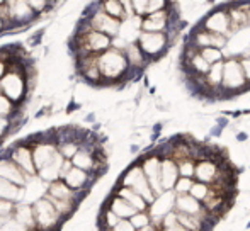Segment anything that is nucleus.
I'll list each match as a JSON object with an SVG mask.
<instances>
[{
	"instance_id": "1",
	"label": "nucleus",
	"mask_w": 250,
	"mask_h": 231,
	"mask_svg": "<svg viewBox=\"0 0 250 231\" xmlns=\"http://www.w3.org/2000/svg\"><path fill=\"white\" fill-rule=\"evenodd\" d=\"M31 90L29 80H27V68L24 66H10L9 72L0 80V94L5 96L10 102H14L19 107L21 102H24L27 92Z\"/></svg>"
},
{
	"instance_id": "2",
	"label": "nucleus",
	"mask_w": 250,
	"mask_h": 231,
	"mask_svg": "<svg viewBox=\"0 0 250 231\" xmlns=\"http://www.w3.org/2000/svg\"><path fill=\"white\" fill-rule=\"evenodd\" d=\"M97 66L102 75V85H111L112 82H118L129 70L126 55L114 48H109L107 51L97 57Z\"/></svg>"
},
{
	"instance_id": "3",
	"label": "nucleus",
	"mask_w": 250,
	"mask_h": 231,
	"mask_svg": "<svg viewBox=\"0 0 250 231\" xmlns=\"http://www.w3.org/2000/svg\"><path fill=\"white\" fill-rule=\"evenodd\" d=\"M119 185L135 191L136 194L142 195V197L145 199L148 204H151V202L155 201V194H153V191H151V187L148 184V178H146V175L143 173V169H142V165H140V163L131 165L125 173H123Z\"/></svg>"
},
{
	"instance_id": "4",
	"label": "nucleus",
	"mask_w": 250,
	"mask_h": 231,
	"mask_svg": "<svg viewBox=\"0 0 250 231\" xmlns=\"http://www.w3.org/2000/svg\"><path fill=\"white\" fill-rule=\"evenodd\" d=\"M34 209V218H36L38 231H55L56 228L62 226V223L65 221L63 216L56 211V208L48 201L46 197L38 201L33 206Z\"/></svg>"
},
{
	"instance_id": "5",
	"label": "nucleus",
	"mask_w": 250,
	"mask_h": 231,
	"mask_svg": "<svg viewBox=\"0 0 250 231\" xmlns=\"http://www.w3.org/2000/svg\"><path fill=\"white\" fill-rule=\"evenodd\" d=\"M168 41L172 39L168 38L167 33H142L138 39V46L146 59L151 61V59H158L167 53Z\"/></svg>"
},
{
	"instance_id": "6",
	"label": "nucleus",
	"mask_w": 250,
	"mask_h": 231,
	"mask_svg": "<svg viewBox=\"0 0 250 231\" xmlns=\"http://www.w3.org/2000/svg\"><path fill=\"white\" fill-rule=\"evenodd\" d=\"M227 90V92H242L245 89H250L247 78H245L244 68H242L240 61L235 58H230L225 61L223 70V82H221L220 90Z\"/></svg>"
},
{
	"instance_id": "7",
	"label": "nucleus",
	"mask_w": 250,
	"mask_h": 231,
	"mask_svg": "<svg viewBox=\"0 0 250 231\" xmlns=\"http://www.w3.org/2000/svg\"><path fill=\"white\" fill-rule=\"evenodd\" d=\"M85 22L89 24L94 31L105 34V36H109V38H118L119 31H121V20L107 16V14L102 10L101 3H97V9L87 16Z\"/></svg>"
},
{
	"instance_id": "8",
	"label": "nucleus",
	"mask_w": 250,
	"mask_h": 231,
	"mask_svg": "<svg viewBox=\"0 0 250 231\" xmlns=\"http://www.w3.org/2000/svg\"><path fill=\"white\" fill-rule=\"evenodd\" d=\"M48 189H50V184L40 178L38 175H33L29 177V180L26 182L24 187H21V201L22 204H29L34 206L38 201L44 199L48 195Z\"/></svg>"
},
{
	"instance_id": "9",
	"label": "nucleus",
	"mask_w": 250,
	"mask_h": 231,
	"mask_svg": "<svg viewBox=\"0 0 250 231\" xmlns=\"http://www.w3.org/2000/svg\"><path fill=\"white\" fill-rule=\"evenodd\" d=\"M143 173L148 178V184L153 191L155 197L160 194H164V187H162V158L158 155H148L142 163Z\"/></svg>"
},
{
	"instance_id": "10",
	"label": "nucleus",
	"mask_w": 250,
	"mask_h": 231,
	"mask_svg": "<svg viewBox=\"0 0 250 231\" xmlns=\"http://www.w3.org/2000/svg\"><path fill=\"white\" fill-rule=\"evenodd\" d=\"M175 201H177V194L174 191H165L164 194L157 195L155 201L150 204L148 208V214L155 223L160 221L165 218L167 214H170L172 209L175 208Z\"/></svg>"
},
{
	"instance_id": "11",
	"label": "nucleus",
	"mask_w": 250,
	"mask_h": 231,
	"mask_svg": "<svg viewBox=\"0 0 250 231\" xmlns=\"http://www.w3.org/2000/svg\"><path fill=\"white\" fill-rule=\"evenodd\" d=\"M9 156L12 158V162H16L19 165V169L24 173H27L29 177L38 175L36 172V165H34V156H33V148L26 145V143H21L16 148H12L9 152Z\"/></svg>"
},
{
	"instance_id": "12",
	"label": "nucleus",
	"mask_w": 250,
	"mask_h": 231,
	"mask_svg": "<svg viewBox=\"0 0 250 231\" xmlns=\"http://www.w3.org/2000/svg\"><path fill=\"white\" fill-rule=\"evenodd\" d=\"M201 27L213 34H220V36L227 38V34L231 33L230 16H228V12H223V10H214V12H211L209 16L203 20Z\"/></svg>"
},
{
	"instance_id": "13",
	"label": "nucleus",
	"mask_w": 250,
	"mask_h": 231,
	"mask_svg": "<svg viewBox=\"0 0 250 231\" xmlns=\"http://www.w3.org/2000/svg\"><path fill=\"white\" fill-rule=\"evenodd\" d=\"M175 209L179 211V214H188V216H198L203 221L208 223L211 212L203 206V202H199L198 199H194L192 195H177L175 201Z\"/></svg>"
},
{
	"instance_id": "14",
	"label": "nucleus",
	"mask_w": 250,
	"mask_h": 231,
	"mask_svg": "<svg viewBox=\"0 0 250 231\" xmlns=\"http://www.w3.org/2000/svg\"><path fill=\"white\" fill-rule=\"evenodd\" d=\"M0 178H5V180L12 182V184L19 185V187H24L26 182L29 180V175L24 173L19 169V165L16 162H12L10 156H2L0 158Z\"/></svg>"
},
{
	"instance_id": "15",
	"label": "nucleus",
	"mask_w": 250,
	"mask_h": 231,
	"mask_svg": "<svg viewBox=\"0 0 250 231\" xmlns=\"http://www.w3.org/2000/svg\"><path fill=\"white\" fill-rule=\"evenodd\" d=\"M221 177H223V173H221L220 163L213 162V160H203V162H198V165H196L194 178L198 182L213 185V184H216Z\"/></svg>"
},
{
	"instance_id": "16",
	"label": "nucleus",
	"mask_w": 250,
	"mask_h": 231,
	"mask_svg": "<svg viewBox=\"0 0 250 231\" xmlns=\"http://www.w3.org/2000/svg\"><path fill=\"white\" fill-rule=\"evenodd\" d=\"M62 180L65 182L73 192L82 195L83 192H87V187L92 184V173L83 172V170H80L72 165V169L66 172V175L62 178Z\"/></svg>"
},
{
	"instance_id": "17",
	"label": "nucleus",
	"mask_w": 250,
	"mask_h": 231,
	"mask_svg": "<svg viewBox=\"0 0 250 231\" xmlns=\"http://www.w3.org/2000/svg\"><path fill=\"white\" fill-rule=\"evenodd\" d=\"M192 38H194L192 44H194L198 50H204V48H218V50H221V48L228 44V39L225 36L213 34V33H209V31L203 29V27H199Z\"/></svg>"
},
{
	"instance_id": "18",
	"label": "nucleus",
	"mask_w": 250,
	"mask_h": 231,
	"mask_svg": "<svg viewBox=\"0 0 250 231\" xmlns=\"http://www.w3.org/2000/svg\"><path fill=\"white\" fill-rule=\"evenodd\" d=\"M168 7H170V3H168ZM167 9L145 17V19H143V24H142L143 33H167L168 27H170L168 26V22H170V20H168L170 12H167Z\"/></svg>"
},
{
	"instance_id": "19",
	"label": "nucleus",
	"mask_w": 250,
	"mask_h": 231,
	"mask_svg": "<svg viewBox=\"0 0 250 231\" xmlns=\"http://www.w3.org/2000/svg\"><path fill=\"white\" fill-rule=\"evenodd\" d=\"M179 178H181L179 165L170 156H164L162 158V187L164 191H174Z\"/></svg>"
},
{
	"instance_id": "20",
	"label": "nucleus",
	"mask_w": 250,
	"mask_h": 231,
	"mask_svg": "<svg viewBox=\"0 0 250 231\" xmlns=\"http://www.w3.org/2000/svg\"><path fill=\"white\" fill-rule=\"evenodd\" d=\"M65 162L66 160L63 158L58 152L55 155V158H53L51 162L44 167V169H41L40 172H38V177L43 178L46 184H53V182H56V180H62V172H63V165H65Z\"/></svg>"
},
{
	"instance_id": "21",
	"label": "nucleus",
	"mask_w": 250,
	"mask_h": 231,
	"mask_svg": "<svg viewBox=\"0 0 250 231\" xmlns=\"http://www.w3.org/2000/svg\"><path fill=\"white\" fill-rule=\"evenodd\" d=\"M48 197L55 199V201H66V202H79L82 195L73 192L68 185L63 180H56L50 184V189H48Z\"/></svg>"
},
{
	"instance_id": "22",
	"label": "nucleus",
	"mask_w": 250,
	"mask_h": 231,
	"mask_svg": "<svg viewBox=\"0 0 250 231\" xmlns=\"http://www.w3.org/2000/svg\"><path fill=\"white\" fill-rule=\"evenodd\" d=\"M14 219L17 223H21L22 226H26L31 231H38L36 225V218H34V209L29 204H22V202H17L16 204V211H14Z\"/></svg>"
},
{
	"instance_id": "23",
	"label": "nucleus",
	"mask_w": 250,
	"mask_h": 231,
	"mask_svg": "<svg viewBox=\"0 0 250 231\" xmlns=\"http://www.w3.org/2000/svg\"><path fill=\"white\" fill-rule=\"evenodd\" d=\"M107 208L111 209L112 212H114L116 216H118L119 219H131L135 214H138L140 211H136L135 208H133L129 202H126L123 197H119V195H112L111 201H109Z\"/></svg>"
},
{
	"instance_id": "24",
	"label": "nucleus",
	"mask_w": 250,
	"mask_h": 231,
	"mask_svg": "<svg viewBox=\"0 0 250 231\" xmlns=\"http://www.w3.org/2000/svg\"><path fill=\"white\" fill-rule=\"evenodd\" d=\"M114 194L119 195V197H123L126 202H129V204H131L133 208L136 209V211H140V212H146V211H148V208H150L148 202H146L140 194H136L135 191H131V189L119 185V189L114 192Z\"/></svg>"
},
{
	"instance_id": "25",
	"label": "nucleus",
	"mask_w": 250,
	"mask_h": 231,
	"mask_svg": "<svg viewBox=\"0 0 250 231\" xmlns=\"http://www.w3.org/2000/svg\"><path fill=\"white\" fill-rule=\"evenodd\" d=\"M227 46H230L233 50V53H240V51H249L250 48V26L244 27V29L237 31L233 34V39L228 41Z\"/></svg>"
},
{
	"instance_id": "26",
	"label": "nucleus",
	"mask_w": 250,
	"mask_h": 231,
	"mask_svg": "<svg viewBox=\"0 0 250 231\" xmlns=\"http://www.w3.org/2000/svg\"><path fill=\"white\" fill-rule=\"evenodd\" d=\"M0 199L3 201H12L19 202L21 201V187L12 182L5 180V178H0Z\"/></svg>"
},
{
	"instance_id": "27",
	"label": "nucleus",
	"mask_w": 250,
	"mask_h": 231,
	"mask_svg": "<svg viewBox=\"0 0 250 231\" xmlns=\"http://www.w3.org/2000/svg\"><path fill=\"white\" fill-rule=\"evenodd\" d=\"M101 7L107 16L114 17V19L121 20V22L128 19V17H126V10H125L123 2H118V0H107V2H101Z\"/></svg>"
},
{
	"instance_id": "28",
	"label": "nucleus",
	"mask_w": 250,
	"mask_h": 231,
	"mask_svg": "<svg viewBox=\"0 0 250 231\" xmlns=\"http://www.w3.org/2000/svg\"><path fill=\"white\" fill-rule=\"evenodd\" d=\"M125 55H126V58H128L129 66H133V68H140V66H143L145 63H148V59L143 55V51L140 50L138 43L129 44L128 50L125 51Z\"/></svg>"
},
{
	"instance_id": "29",
	"label": "nucleus",
	"mask_w": 250,
	"mask_h": 231,
	"mask_svg": "<svg viewBox=\"0 0 250 231\" xmlns=\"http://www.w3.org/2000/svg\"><path fill=\"white\" fill-rule=\"evenodd\" d=\"M223 70H225V61L216 63L211 66L209 73L206 75V82L209 85V89H220L221 82H223Z\"/></svg>"
},
{
	"instance_id": "30",
	"label": "nucleus",
	"mask_w": 250,
	"mask_h": 231,
	"mask_svg": "<svg viewBox=\"0 0 250 231\" xmlns=\"http://www.w3.org/2000/svg\"><path fill=\"white\" fill-rule=\"evenodd\" d=\"M189 65H191V70L194 72V75L198 77H206L211 70V65L201 55H196L192 59H189Z\"/></svg>"
},
{
	"instance_id": "31",
	"label": "nucleus",
	"mask_w": 250,
	"mask_h": 231,
	"mask_svg": "<svg viewBox=\"0 0 250 231\" xmlns=\"http://www.w3.org/2000/svg\"><path fill=\"white\" fill-rule=\"evenodd\" d=\"M19 109H21V107H17L16 104L10 102L5 96H2V94H0V116H2V117L14 119L17 114H19Z\"/></svg>"
},
{
	"instance_id": "32",
	"label": "nucleus",
	"mask_w": 250,
	"mask_h": 231,
	"mask_svg": "<svg viewBox=\"0 0 250 231\" xmlns=\"http://www.w3.org/2000/svg\"><path fill=\"white\" fill-rule=\"evenodd\" d=\"M211 194V185L208 184H203V182H194V185H192L191 192H189V195H192L194 199H198L199 202H204L208 197H209Z\"/></svg>"
},
{
	"instance_id": "33",
	"label": "nucleus",
	"mask_w": 250,
	"mask_h": 231,
	"mask_svg": "<svg viewBox=\"0 0 250 231\" xmlns=\"http://www.w3.org/2000/svg\"><path fill=\"white\" fill-rule=\"evenodd\" d=\"M199 55L206 59L211 66L223 61V53H221V50H218V48H204V50L199 51Z\"/></svg>"
},
{
	"instance_id": "34",
	"label": "nucleus",
	"mask_w": 250,
	"mask_h": 231,
	"mask_svg": "<svg viewBox=\"0 0 250 231\" xmlns=\"http://www.w3.org/2000/svg\"><path fill=\"white\" fill-rule=\"evenodd\" d=\"M194 178H188V177H181L177 180V184H175L174 187V192L177 195H188L189 192H191L192 185H194Z\"/></svg>"
},
{
	"instance_id": "35",
	"label": "nucleus",
	"mask_w": 250,
	"mask_h": 231,
	"mask_svg": "<svg viewBox=\"0 0 250 231\" xmlns=\"http://www.w3.org/2000/svg\"><path fill=\"white\" fill-rule=\"evenodd\" d=\"M177 165H179V173H181V177L194 178V173H196V165H198V163H196L194 160H192V158L184 160V162L177 163Z\"/></svg>"
},
{
	"instance_id": "36",
	"label": "nucleus",
	"mask_w": 250,
	"mask_h": 231,
	"mask_svg": "<svg viewBox=\"0 0 250 231\" xmlns=\"http://www.w3.org/2000/svg\"><path fill=\"white\" fill-rule=\"evenodd\" d=\"M129 221H131V225L136 228V231L143 230V228H146V226L151 225V218H150L148 212H138V214L133 216V218L129 219Z\"/></svg>"
},
{
	"instance_id": "37",
	"label": "nucleus",
	"mask_w": 250,
	"mask_h": 231,
	"mask_svg": "<svg viewBox=\"0 0 250 231\" xmlns=\"http://www.w3.org/2000/svg\"><path fill=\"white\" fill-rule=\"evenodd\" d=\"M29 5H31V9L34 10V14H36V16H40V14L48 12V7H55L56 3L46 2V0H31Z\"/></svg>"
},
{
	"instance_id": "38",
	"label": "nucleus",
	"mask_w": 250,
	"mask_h": 231,
	"mask_svg": "<svg viewBox=\"0 0 250 231\" xmlns=\"http://www.w3.org/2000/svg\"><path fill=\"white\" fill-rule=\"evenodd\" d=\"M16 204L17 202L0 199V216H3V218H12L14 211H16Z\"/></svg>"
},
{
	"instance_id": "39",
	"label": "nucleus",
	"mask_w": 250,
	"mask_h": 231,
	"mask_svg": "<svg viewBox=\"0 0 250 231\" xmlns=\"http://www.w3.org/2000/svg\"><path fill=\"white\" fill-rule=\"evenodd\" d=\"M12 131H14L12 119H7V117H2V116H0V139L7 138Z\"/></svg>"
},
{
	"instance_id": "40",
	"label": "nucleus",
	"mask_w": 250,
	"mask_h": 231,
	"mask_svg": "<svg viewBox=\"0 0 250 231\" xmlns=\"http://www.w3.org/2000/svg\"><path fill=\"white\" fill-rule=\"evenodd\" d=\"M0 231H31V230H27L26 226H22L21 223H17L14 218H10L5 225L0 226Z\"/></svg>"
},
{
	"instance_id": "41",
	"label": "nucleus",
	"mask_w": 250,
	"mask_h": 231,
	"mask_svg": "<svg viewBox=\"0 0 250 231\" xmlns=\"http://www.w3.org/2000/svg\"><path fill=\"white\" fill-rule=\"evenodd\" d=\"M109 231H136V228L131 225V221H129V219H121V221H119V225H116L114 228L109 230Z\"/></svg>"
},
{
	"instance_id": "42",
	"label": "nucleus",
	"mask_w": 250,
	"mask_h": 231,
	"mask_svg": "<svg viewBox=\"0 0 250 231\" xmlns=\"http://www.w3.org/2000/svg\"><path fill=\"white\" fill-rule=\"evenodd\" d=\"M240 65H242V68H244L245 78H247V82H249V80H250V57H242ZM249 85H250V83H249Z\"/></svg>"
},
{
	"instance_id": "43",
	"label": "nucleus",
	"mask_w": 250,
	"mask_h": 231,
	"mask_svg": "<svg viewBox=\"0 0 250 231\" xmlns=\"http://www.w3.org/2000/svg\"><path fill=\"white\" fill-rule=\"evenodd\" d=\"M7 72H9V65H7V63L3 61L2 58H0V80L3 78V75H5Z\"/></svg>"
},
{
	"instance_id": "44",
	"label": "nucleus",
	"mask_w": 250,
	"mask_h": 231,
	"mask_svg": "<svg viewBox=\"0 0 250 231\" xmlns=\"http://www.w3.org/2000/svg\"><path fill=\"white\" fill-rule=\"evenodd\" d=\"M160 231H188V230L182 228L181 225H177V226H174V228H170V230H160Z\"/></svg>"
},
{
	"instance_id": "45",
	"label": "nucleus",
	"mask_w": 250,
	"mask_h": 231,
	"mask_svg": "<svg viewBox=\"0 0 250 231\" xmlns=\"http://www.w3.org/2000/svg\"><path fill=\"white\" fill-rule=\"evenodd\" d=\"M3 31H7V26H5V22H3L2 17H0V33H3Z\"/></svg>"
},
{
	"instance_id": "46",
	"label": "nucleus",
	"mask_w": 250,
	"mask_h": 231,
	"mask_svg": "<svg viewBox=\"0 0 250 231\" xmlns=\"http://www.w3.org/2000/svg\"><path fill=\"white\" fill-rule=\"evenodd\" d=\"M247 53H249V55H245V57H250V50L247 51Z\"/></svg>"
}]
</instances>
